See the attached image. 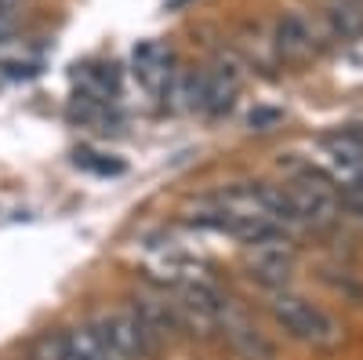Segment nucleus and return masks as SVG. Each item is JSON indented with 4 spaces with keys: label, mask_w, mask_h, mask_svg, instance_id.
<instances>
[{
    "label": "nucleus",
    "mask_w": 363,
    "mask_h": 360,
    "mask_svg": "<svg viewBox=\"0 0 363 360\" xmlns=\"http://www.w3.org/2000/svg\"><path fill=\"white\" fill-rule=\"evenodd\" d=\"M247 269H251V277L258 284H265L272 291H284L287 277L294 273V251L287 248V236L255 244L251 248V258H247Z\"/></svg>",
    "instance_id": "nucleus-7"
},
{
    "label": "nucleus",
    "mask_w": 363,
    "mask_h": 360,
    "mask_svg": "<svg viewBox=\"0 0 363 360\" xmlns=\"http://www.w3.org/2000/svg\"><path fill=\"white\" fill-rule=\"evenodd\" d=\"M215 327L225 335V342L233 346V353H236L240 360H277V349H272V342L247 320V313H240L233 302L218 313Z\"/></svg>",
    "instance_id": "nucleus-5"
},
{
    "label": "nucleus",
    "mask_w": 363,
    "mask_h": 360,
    "mask_svg": "<svg viewBox=\"0 0 363 360\" xmlns=\"http://www.w3.org/2000/svg\"><path fill=\"white\" fill-rule=\"evenodd\" d=\"M116 84H120V73H116L113 62H87V66H77V87H80V95H87V99L113 102Z\"/></svg>",
    "instance_id": "nucleus-9"
},
{
    "label": "nucleus",
    "mask_w": 363,
    "mask_h": 360,
    "mask_svg": "<svg viewBox=\"0 0 363 360\" xmlns=\"http://www.w3.org/2000/svg\"><path fill=\"white\" fill-rule=\"evenodd\" d=\"M240 84H244V66H240L236 58L211 62L207 70H200V106L196 109H203L211 116L225 113L240 95Z\"/></svg>",
    "instance_id": "nucleus-4"
},
{
    "label": "nucleus",
    "mask_w": 363,
    "mask_h": 360,
    "mask_svg": "<svg viewBox=\"0 0 363 360\" xmlns=\"http://www.w3.org/2000/svg\"><path fill=\"white\" fill-rule=\"evenodd\" d=\"M95 339L102 342L109 360H149L157 353V346L164 342L153 327H149L138 310H113V313H99L87 324Z\"/></svg>",
    "instance_id": "nucleus-3"
},
{
    "label": "nucleus",
    "mask_w": 363,
    "mask_h": 360,
    "mask_svg": "<svg viewBox=\"0 0 363 360\" xmlns=\"http://www.w3.org/2000/svg\"><path fill=\"white\" fill-rule=\"evenodd\" d=\"M330 26H335V37H356L363 29V11L356 4H338L330 11Z\"/></svg>",
    "instance_id": "nucleus-10"
},
{
    "label": "nucleus",
    "mask_w": 363,
    "mask_h": 360,
    "mask_svg": "<svg viewBox=\"0 0 363 360\" xmlns=\"http://www.w3.org/2000/svg\"><path fill=\"white\" fill-rule=\"evenodd\" d=\"M182 4H189V0H167V8H182Z\"/></svg>",
    "instance_id": "nucleus-11"
},
{
    "label": "nucleus",
    "mask_w": 363,
    "mask_h": 360,
    "mask_svg": "<svg viewBox=\"0 0 363 360\" xmlns=\"http://www.w3.org/2000/svg\"><path fill=\"white\" fill-rule=\"evenodd\" d=\"M131 73H135V80L145 87V92L164 95L167 80L174 77V70H171V48H164L160 40H142L135 48V55H131Z\"/></svg>",
    "instance_id": "nucleus-8"
},
{
    "label": "nucleus",
    "mask_w": 363,
    "mask_h": 360,
    "mask_svg": "<svg viewBox=\"0 0 363 360\" xmlns=\"http://www.w3.org/2000/svg\"><path fill=\"white\" fill-rule=\"evenodd\" d=\"M272 48L284 62H309V58L320 51V33L316 22L301 11H291L277 22V33H272Z\"/></svg>",
    "instance_id": "nucleus-6"
},
{
    "label": "nucleus",
    "mask_w": 363,
    "mask_h": 360,
    "mask_svg": "<svg viewBox=\"0 0 363 360\" xmlns=\"http://www.w3.org/2000/svg\"><path fill=\"white\" fill-rule=\"evenodd\" d=\"M280 190L291 200L298 226H330L342 212L338 186L327 178L323 168H291Z\"/></svg>",
    "instance_id": "nucleus-2"
},
{
    "label": "nucleus",
    "mask_w": 363,
    "mask_h": 360,
    "mask_svg": "<svg viewBox=\"0 0 363 360\" xmlns=\"http://www.w3.org/2000/svg\"><path fill=\"white\" fill-rule=\"evenodd\" d=\"M272 310V320H277V327L294 339L298 346H306V349H316V353H330V349H338L345 332H342V324L330 317L323 306L309 302V298H301V295H291V291H277V298L269 302Z\"/></svg>",
    "instance_id": "nucleus-1"
}]
</instances>
